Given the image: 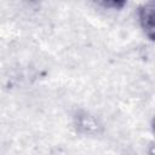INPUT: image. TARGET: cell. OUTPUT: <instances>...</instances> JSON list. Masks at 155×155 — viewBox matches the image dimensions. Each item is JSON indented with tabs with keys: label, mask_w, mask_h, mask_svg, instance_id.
Returning a JSON list of instances; mask_svg holds the SVG:
<instances>
[{
	"label": "cell",
	"mask_w": 155,
	"mask_h": 155,
	"mask_svg": "<svg viewBox=\"0 0 155 155\" xmlns=\"http://www.w3.org/2000/svg\"><path fill=\"white\" fill-rule=\"evenodd\" d=\"M154 10H155V4L153 1L145 2L139 8H138V19H139V24L143 29V31L145 33V35L148 36L149 40H154Z\"/></svg>",
	"instance_id": "1"
},
{
	"label": "cell",
	"mask_w": 155,
	"mask_h": 155,
	"mask_svg": "<svg viewBox=\"0 0 155 155\" xmlns=\"http://www.w3.org/2000/svg\"><path fill=\"white\" fill-rule=\"evenodd\" d=\"M74 125L79 132L85 134H97L102 130V126L98 120L86 111H81L75 115Z\"/></svg>",
	"instance_id": "2"
},
{
	"label": "cell",
	"mask_w": 155,
	"mask_h": 155,
	"mask_svg": "<svg viewBox=\"0 0 155 155\" xmlns=\"http://www.w3.org/2000/svg\"><path fill=\"white\" fill-rule=\"evenodd\" d=\"M99 5L111 10H121L126 5V2L125 1H102L99 2Z\"/></svg>",
	"instance_id": "3"
}]
</instances>
